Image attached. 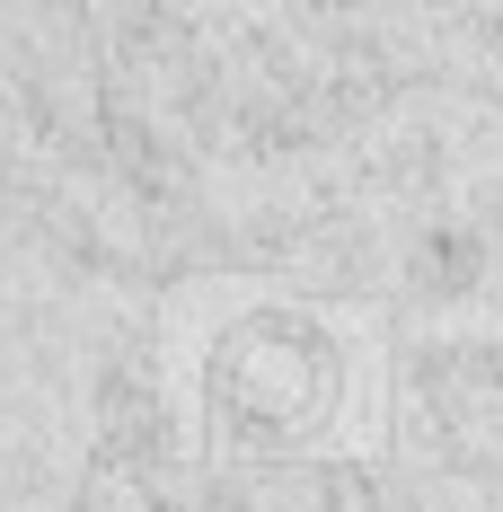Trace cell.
I'll return each mask as SVG.
<instances>
[{
	"instance_id": "cell-1",
	"label": "cell",
	"mask_w": 503,
	"mask_h": 512,
	"mask_svg": "<svg viewBox=\"0 0 503 512\" xmlns=\"http://www.w3.org/2000/svg\"><path fill=\"white\" fill-rule=\"evenodd\" d=\"M371 398L353 380L345 327L327 309L301 301H248L239 318H221V336L203 345L195 371V415L212 460H301L345 442V407Z\"/></svg>"
}]
</instances>
